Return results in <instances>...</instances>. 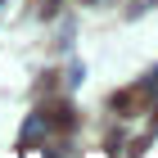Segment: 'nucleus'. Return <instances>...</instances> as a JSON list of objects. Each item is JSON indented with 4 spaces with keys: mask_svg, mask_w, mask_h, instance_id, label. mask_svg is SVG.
Masks as SVG:
<instances>
[{
    "mask_svg": "<svg viewBox=\"0 0 158 158\" xmlns=\"http://www.w3.org/2000/svg\"><path fill=\"white\" fill-rule=\"evenodd\" d=\"M145 104H149V90H145V86H131V90H122V95L113 99V109H118V113H140Z\"/></svg>",
    "mask_w": 158,
    "mask_h": 158,
    "instance_id": "obj_1",
    "label": "nucleus"
}]
</instances>
